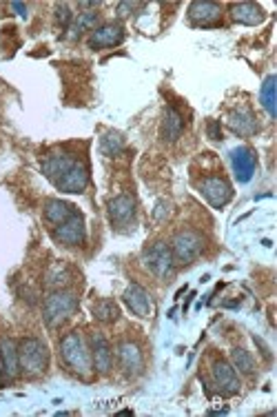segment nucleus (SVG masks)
Listing matches in <instances>:
<instances>
[{"instance_id":"nucleus-7","label":"nucleus","mask_w":277,"mask_h":417,"mask_svg":"<svg viewBox=\"0 0 277 417\" xmlns=\"http://www.w3.org/2000/svg\"><path fill=\"white\" fill-rule=\"evenodd\" d=\"M200 191L202 195L207 197V202L213 207V209H222L224 205L231 202V197H233V189L231 185L224 180V177H207V180L200 185Z\"/></svg>"},{"instance_id":"nucleus-3","label":"nucleus","mask_w":277,"mask_h":417,"mask_svg":"<svg viewBox=\"0 0 277 417\" xmlns=\"http://www.w3.org/2000/svg\"><path fill=\"white\" fill-rule=\"evenodd\" d=\"M202 249H204V237H202V233H197L193 229H184L180 233H175L173 242H171L173 262L189 264V262H193L195 257L202 253Z\"/></svg>"},{"instance_id":"nucleus-11","label":"nucleus","mask_w":277,"mask_h":417,"mask_svg":"<svg viewBox=\"0 0 277 417\" xmlns=\"http://www.w3.org/2000/svg\"><path fill=\"white\" fill-rule=\"evenodd\" d=\"M125 304L131 309V313H135L137 317H149L151 311H153V300L151 295L145 287L140 284H131L127 291H125Z\"/></svg>"},{"instance_id":"nucleus-22","label":"nucleus","mask_w":277,"mask_h":417,"mask_svg":"<svg viewBox=\"0 0 277 417\" xmlns=\"http://www.w3.org/2000/svg\"><path fill=\"white\" fill-rule=\"evenodd\" d=\"M78 213L73 205L69 202H63V200H47L45 205V217L51 222V225H63L65 220H69V217Z\"/></svg>"},{"instance_id":"nucleus-20","label":"nucleus","mask_w":277,"mask_h":417,"mask_svg":"<svg viewBox=\"0 0 277 417\" xmlns=\"http://www.w3.org/2000/svg\"><path fill=\"white\" fill-rule=\"evenodd\" d=\"M109 215L115 225H125L135 215V202L129 195H117L109 202Z\"/></svg>"},{"instance_id":"nucleus-26","label":"nucleus","mask_w":277,"mask_h":417,"mask_svg":"<svg viewBox=\"0 0 277 417\" xmlns=\"http://www.w3.org/2000/svg\"><path fill=\"white\" fill-rule=\"evenodd\" d=\"M122 147H125V140H122V135L120 133H113V131H109L103 140H100V151L105 153V155H117L122 151Z\"/></svg>"},{"instance_id":"nucleus-31","label":"nucleus","mask_w":277,"mask_h":417,"mask_svg":"<svg viewBox=\"0 0 277 417\" xmlns=\"http://www.w3.org/2000/svg\"><path fill=\"white\" fill-rule=\"evenodd\" d=\"M133 9H135L133 3H122V5H117V16H120V18H127L129 11H133Z\"/></svg>"},{"instance_id":"nucleus-5","label":"nucleus","mask_w":277,"mask_h":417,"mask_svg":"<svg viewBox=\"0 0 277 417\" xmlns=\"http://www.w3.org/2000/svg\"><path fill=\"white\" fill-rule=\"evenodd\" d=\"M142 262H145V267H147L153 275H157V277H160V280H167V277L171 275V271H173V255H171V247H169V244H164V242L153 244L151 249H147V251H145Z\"/></svg>"},{"instance_id":"nucleus-33","label":"nucleus","mask_w":277,"mask_h":417,"mask_svg":"<svg viewBox=\"0 0 277 417\" xmlns=\"http://www.w3.org/2000/svg\"><path fill=\"white\" fill-rule=\"evenodd\" d=\"M3 377H5V369H3V360H0V384H3Z\"/></svg>"},{"instance_id":"nucleus-28","label":"nucleus","mask_w":277,"mask_h":417,"mask_svg":"<svg viewBox=\"0 0 277 417\" xmlns=\"http://www.w3.org/2000/svg\"><path fill=\"white\" fill-rule=\"evenodd\" d=\"M69 280V271L65 264H53L49 271H47V284L49 287H61Z\"/></svg>"},{"instance_id":"nucleus-9","label":"nucleus","mask_w":277,"mask_h":417,"mask_svg":"<svg viewBox=\"0 0 277 417\" xmlns=\"http://www.w3.org/2000/svg\"><path fill=\"white\" fill-rule=\"evenodd\" d=\"M89 349H91V362H93V369L100 371V373H109L111 371V364H113V353H111V346L109 342L105 340L103 333H91L89 335Z\"/></svg>"},{"instance_id":"nucleus-6","label":"nucleus","mask_w":277,"mask_h":417,"mask_svg":"<svg viewBox=\"0 0 277 417\" xmlns=\"http://www.w3.org/2000/svg\"><path fill=\"white\" fill-rule=\"evenodd\" d=\"M56 240L58 242H63L67 247H78V244H83L85 242V237H87V229H85V220H83V215L80 213H73L69 220H65L63 225H58L56 231Z\"/></svg>"},{"instance_id":"nucleus-24","label":"nucleus","mask_w":277,"mask_h":417,"mask_svg":"<svg viewBox=\"0 0 277 417\" xmlns=\"http://www.w3.org/2000/svg\"><path fill=\"white\" fill-rule=\"evenodd\" d=\"M260 103L275 118V76H268L260 89Z\"/></svg>"},{"instance_id":"nucleus-8","label":"nucleus","mask_w":277,"mask_h":417,"mask_svg":"<svg viewBox=\"0 0 277 417\" xmlns=\"http://www.w3.org/2000/svg\"><path fill=\"white\" fill-rule=\"evenodd\" d=\"M87 185H89V169H87V165L78 163V160L69 167V171L61 177V180L56 182V187L65 193H83L87 189Z\"/></svg>"},{"instance_id":"nucleus-4","label":"nucleus","mask_w":277,"mask_h":417,"mask_svg":"<svg viewBox=\"0 0 277 417\" xmlns=\"http://www.w3.org/2000/svg\"><path fill=\"white\" fill-rule=\"evenodd\" d=\"M78 297L67 291H56L45 300V322L47 326H58L75 313Z\"/></svg>"},{"instance_id":"nucleus-1","label":"nucleus","mask_w":277,"mask_h":417,"mask_svg":"<svg viewBox=\"0 0 277 417\" xmlns=\"http://www.w3.org/2000/svg\"><path fill=\"white\" fill-rule=\"evenodd\" d=\"M61 357L63 362L78 375L89 377L93 362H91V349L87 340L80 335V331H71L63 337L61 342Z\"/></svg>"},{"instance_id":"nucleus-14","label":"nucleus","mask_w":277,"mask_h":417,"mask_svg":"<svg viewBox=\"0 0 277 417\" xmlns=\"http://www.w3.org/2000/svg\"><path fill=\"white\" fill-rule=\"evenodd\" d=\"M213 382H215L217 391L224 393V395H235L237 391H240V380H237L235 369L224 360L213 364Z\"/></svg>"},{"instance_id":"nucleus-29","label":"nucleus","mask_w":277,"mask_h":417,"mask_svg":"<svg viewBox=\"0 0 277 417\" xmlns=\"http://www.w3.org/2000/svg\"><path fill=\"white\" fill-rule=\"evenodd\" d=\"M56 11H58V23H61L63 27H67V25L71 23V18H73L71 11H69V7H67V5H58Z\"/></svg>"},{"instance_id":"nucleus-21","label":"nucleus","mask_w":277,"mask_h":417,"mask_svg":"<svg viewBox=\"0 0 277 417\" xmlns=\"http://www.w3.org/2000/svg\"><path fill=\"white\" fill-rule=\"evenodd\" d=\"M184 131V118L180 115L175 107H167L164 118H162V138L164 140H177Z\"/></svg>"},{"instance_id":"nucleus-30","label":"nucleus","mask_w":277,"mask_h":417,"mask_svg":"<svg viewBox=\"0 0 277 417\" xmlns=\"http://www.w3.org/2000/svg\"><path fill=\"white\" fill-rule=\"evenodd\" d=\"M207 131H209V135L213 138V140H220V138H222V133H220V123H217V120H209Z\"/></svg>"},{"instance_id":"nucleus-23","label":"nucleus","mask_w":277,"mask_h":417,"mask_svg":"<svg viewBox=\"0 0 277 417\" xmlns=\"http://www.w3.org/2000/svg\"><path fill=\"white\" fill-rule=\"evenodd\" d=\"M93 315L98 322H105V324H111L115 322L117 317H120V309L113 300H100L95 307H93Z\"/></svg>"},{"instance_id":"nucleus-15","label":"nucleus","mask_w":277,"mask_h":417,"mask_svg":"<svg viewBox=\"0 0 277 417\" xmlns=\"http://www.w3.org/2000/svg\"><path fill=\"white\" fill-rule=\"evenodd\" d=\"M231 163H233V171H235V177L240 182H249L253 173H255V153L246 147H240L231 153Z\"/></svg>"},{"instance_id":"nucleus-13","label":"nucleus","mask_w":277,"mask_h":417,"mask_svg":"<svg viewBox=\"0 0 277 417\" xmlns=\"http://www.w3.org/2000/svg\"><path fill=\"white\" fill-rule=\"evenodd\" d=\"M117 362L125 369L127 375H140L145 369V357L142 351L133 342H122L117 346Z\"/></svg>"},{"instance_id":"nucleus-16","label":"nucleus","mask_w":277,"mask_h":417,"mask_svg":"<svg viewBox=\"0 0 277 417\" xmlns=\"http://www.w3.org/2000/svg\"><path fill=\"white\" fill-rule=\"evenodd\" d=\"M231 18L235 23H242V25H260L264 21V9L260 5H253V3H237L231 7Z\"/></svg>"},{"instance_id":"nucleus-18","label":"nucleus","mask_w":277,"mask_h":417,"mask_svg":"<svg viewBox=\"0 0 277 417\" xmlns=\"http://www.w3.org/2000/svg\"><path fill=\"white\" fill-rule=\"evenodd\" d=\"M0 360H3V369L7 377H14L21 373V364H18V342H14L11 337H3L0 340Z\"/></svg>"},{"instance_id":"nucleus-27","label":"nucleus","mask_w":277,"mask_h":417,"mask_svg":"<svg viewBox=\"0 0 277 417\" xmlns=\"http://www.w3.org/2000/svg\"><path fill=\"white\" fill-rule=\"evenodd\" d=\"M231 357H233V364H235L237 371H242L246 375H251L255 371V362H253V357H251L249 351H244V349H233Z\"/></svg>"},{"instance_id":"nucleus-2","label":"nucleus","mask_w":277,"mask_h":417,"mask_svg":"<svg viewBox=\"0 0 277 417\" xmlns=\"http://www.w3.org/2000/svg\"><path fill=\"white\" fill-rule=\"evenodd\" d=\"M18 364L21 371L29 377L43 375L49 366V351L47 344L38 337H25L18 342Z\"/></svg>"},{"instance_id":"nucleus-12","label":"nucleus","mask_w":277,"mask_h":417,"mask_svg":"<svg viewBox=\"0 0 277 417\" xmlns=\"http://www.w3.org/2000/svg\"><path fill=\"white\" fill-rule=\"evenodd\" d=\"M125 41V29L120 25H103L91 31V38H89V47L91 49H107V47H115Z\"/></svg>"},{"instance_id":"nucleus-10","label":"nucleus","mask_w":277,"mask_h":417,"mask_svg":"<svg viewBox=\"0 0 277 417\" xmlns=\"http://www.w3.org/2000/svg\"><path fill=\"white\" fill-rule=\"evenodd\" d=\"M189 18L195 25L202 27H213L220 23L222 18V9L217 3H211V0H195L189 7Z\"/></svg>"},{"instance_id":"nucleus-32","label":"nucleus","mask_w":277,"mask_h":417,"mask_svg":"<svg viewBox=\"0 0 277 417\" xmlns=\"http://www.w3.org/2000/svg\"><path fill=\"white\" fill-rule=\"evenodd\" d=\"M11 7H14L18 14H21V16H27V7H25L23 3H11Z\"/></svg>"},{"instance_id":"nucleus-17","label":"nucleus","mask_w":277,"mask_h":417,"mask_svg":"<svg viewBox=\"0 0 277 417\" xmlns=\"http://www.w3.org/2000/svg\"><path fill=\"white\" fill-rule=\"evenodd\" d=\"M229 127L231 131H235L237 135H253L257 131V123H255V115L251 113V109H235L231 111L229 115Z\"/></svg>"},{"instance_id":"nucleus-19","label":"nucleus","mask_w":277,"mask_h":417,"mask_svg":"<svg viewBox=\"0 0 277 417\" xmlns=\"http://www.w3.org/2000/svg\"><path fill=\"white\" fill-rule=\"evenodd\" d=\"M75 160L71 155H67V153H56V155H49L47 160L43 163V171H45V175L49 177V180L56 185L61 177L69 171V167L73 165Z\"/></svg>"},{"instance_id":"nucleus-25","label":"nucleus","mask_w":277,"mask_h":417,"mask_svg":"<svg viewBox=\"0 0 277 417\" xmlns=\"http://www.w3.org/2000/svg\"><path fill=\"white\" fill-rule=\"evenodd\" d=\"M98 23V14L95 11H83L78 14V21L73 23L71 31H69V38H78L83 31H87L89 27H93Z\"/></svg>"}]
</instances>
